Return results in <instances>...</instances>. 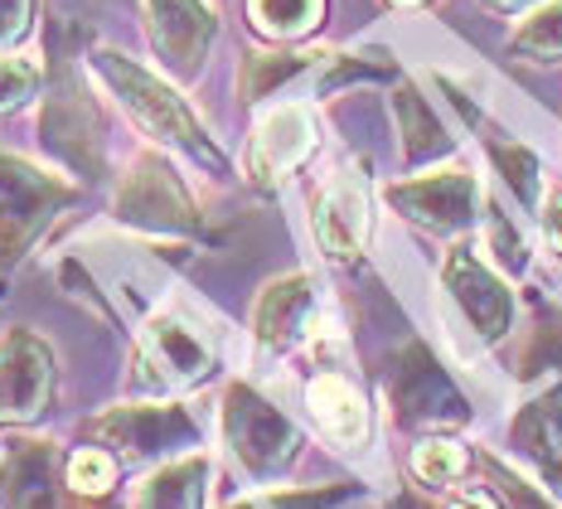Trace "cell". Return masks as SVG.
Instances as JSON below:
<instances>
[{
	"mask_svg": "<svg viewBox=\"0 0 562 509\" xmlns=\"http://www.w3.org/2000/svg\"><path fill=\"white\" fill-rule=\"evenodd\" d=\"M509 49L524 54V58H538V64H553V58H562V0L538 5L533 15L514 30Z\"/></svg>",
	"mask_w": 562,
	"mask_h": 509,
	"instance_id": "cell-24",
	"label": "cell"
},
{
	"mask_svg": "<svg viewBox=\"0 0 562 509\" xmlns=\"http://www.w3.org/2000/svg\"><path fill=\"white\" fill-rule=\"evenodd\" d=\"M204 485H209V456L184 452L156 466L136 485L132 509H204Z\"/></svg>",
	"mask_w": 562,
	"mask_h": 509,
	"instance_id": "cell-20",
	"label": "cell"
},
{
	"mask_svg": "<svg viewBox=\"0 0 562 509\" xmlns=\"http://www.w3.org/2000/svg\"><path fill=\"white\" fill-rule=\"evenodd\" d=\"M355 485H321V490H272V495H257V500H243L233 509H330L339 505Z\"/></svg>",
	"mask_w": 562,
	"mask_h": 509,
	"instance_id": "cell-30",
	"label": "cell"
},
{
	"mask_svg": "<svg viewBox=\"0 0 562 509\" xmlns=\"http://www.w3.org/2000/svg\"><path fill=\"white\" fill-rule=\"evenodd\" d=\"M548 369H562V306L533 296V325L524 330V345L514 354V378L533 384Z\"/></svg>",
	"mask_w": 562,
	"mask_h": 509,
	"instance_id": "cell-22",
	"label": "cell"
},
{
	"mask_svg": "<svg viewBox=\"0 0 562 509\" xmlns=\"http://www.w3.org/2000/svg\"><path fill=\"white\" fill-rule=\"evenodd\" d=\"M311 311H315V291H311L306 272H291V277L267 281L262 296H257V306H252V340H257V350H267V354L291 350L301 335H306Z\"/></svg>",
	"mask_w": 562,
	"mask_h": 509,
	"instance_id": "cell-17",
	"label": "cell"
},
{
	"mask_svg": "<svg viewBox=\"0 0 562 509\" xmlns=\"http://www.w3.org/2000/svg\"><path fill=\"white\" fill-rule=\"evenodd\" d=\"M480 471H485V480H490V490L499 495L509 509H558L548 495H538L529 480L519 476V471H509L505 461H495V456H480Z\"/></svg>",
	"mask_w": 562,
	"mask_h": 509,
	"instance_id": "cell-28",
	"label": "cell"
},
{
	"mask_svg": "<svg viewBox=\"0 0 562 509\" xmlns=\"http://www.w3.org/2000/svg\"><path fill=\"white\" fill-rule=\"evenodd\" d=\"M389 509H441V505H431V500H422V495H417V490H403V495H397V500H393Z\"/></svg>",
	"mask_w": 562,
	"mask_h": 509,
	"instance_id": "cell-35",
	"label": "cell"
},
{
	"mask_svg": "<svg viewBox=\"0 0 562 509\" xmlns=\"http://www.w3.org/2000/svg\"><path fill=\"white\" fill-rule=\"evenodd\" d=\"M92 74H98L102 82H108V92L116 102H122L126 112H132V122L146 132L156 146H170V151H180V156H190L199 161L204 170H214V175H228V161H224V151L209 141L204 132V122L190 112V102L180 98V92L170 88L160 74H150V68H140L132 54H122V49H108V44H98L92 49Z\"/></svg>",
	"mask_w": 562,
	"mask_h": 509,
	"instance_id": "cell-1",
	"label": "cell"
},
{
	"mask_svg": "<svg viewBox=\"0 0 562 509\" xmlns=\"http://www.w3.org/2000/svg\"><path fill=\"white\" fill-rule=\"evenodd\" d=\"M224 442L238 471L257 485L281 480L301 456V432L291 428V418L248 384H233L224 394Z\"/></svg>",
	"mask_w": 562,
	"mask_h": 509,
	"instance_id": "cell-5",
	"label": "cell"
},
{
	"mask_svg": "<svg viewBox=\"0 0 562 509\" xmlns=\"http://www.w3.org/2000/svg\"><path fill=\"white\" fill-rule=\"evenodd\" d=\"M447 509H499V495L490 490V485H471V490H461Z\"/></svg>",
	"mask_w": 562,
	"mask_h": 509,
	"instance_id": "cell-33",
	"label": "cell"
},
{
	"mask_svg": "<svg viewBox=\"0 0 562 509\" xmlns=\"http://www.w3.org/2000/svg\"><path fill=\"white\" fill-rule=\"evenodd\" d=\"M30 20H34V0H0V54L25 40Z\"/></svg>",
	"mask_w": 562,
	"mask_h": 509,
	"instance_id": "cell-32",
	"label": "cell"
},
{
	"mask_svg": "<svg viewBox=\"0 0 562 509\" xmlns=\"http://www.w3.org/2000/svg\"><path fill=\"white\" fill-rule=\"evenodd\" d=\"M112 219L132 233H150V239H199L204 233V214L160 151H140L126 165L112 195Z\"/></svg>",
	"mask_w": 562,
	"mask_h": 509,
	"instance_id": "cell-2",
	"label": "cell"
},
{
	"mask_svg": "<svg viewBox=\"0 0 562 509\" xmlns=\"http://www.w3.org/2000/svg\"><path fill=\"white\" fill-rule=\"evenodd\" d=\"M330 54H311V49H272V54H248L243 58V98L248 102H262L272 92L291 88V82L311 78V74H325Z\"/></svg>",
	"mask_w": 562,
	"mask_h": 509,
	"instance_id": "cell-21",
	"label": "cell"
},
{
	"mask_svg": "<svg viewBox=\"0 0 562 509\" xmlns=\"http://www.w3.org/2000/svg\"><path fill=\"white\" fill-rule=\"evenodd\" d=\"M44 82V68L34 58H15V54H0V112H15L40 92Z\"/></svg>",
	"mask_w": 562,
	"mask_h": 509,
	"instance_id": "cell-29",
	"label": "cell"
},
{
	"mask_svg": "<svg viewBox=\"0 0 562 509\" xmlns=\"http://www.w3.org/2000/svg\"><path fill=\"white\" fill-rule=\"evenodd\" d=\"M393 5H422V0H393Z\"/></svg>",
	"mask_w": 562,
	"mask_h": 509,
	"instance_id": "cell-37",
	"label": "cell"
},
{
	"mask_svg": "<svg viewBox=\"0 0 562 509\" xmlns=\"http://www.w3.org/2000/svg\"><path fill=\"white\" fill-rule=\"evenodd\" d=\"M543 233H548V243L562 253V189L543 204Z\"/></svg>",
	"mask_w": 562,
	"mask_h": 509,
	"instance_id": "cell-34",
	"label": "cell"
},
{
	"mask_svg": "<svg viewBox=\"0 0 562 509\" xmlns=\"http://www.w3.org/2000/svg\"><path fill=\"white\" fill-rule=\"evenodd\" d=\"M54 350L34 330L15 325L0 335V428H30L54 402Z\"/></svg>",
	"mask_w": 562,
	"mask_h": 509,
	"instance_id": "cell-10",
	"label": "cell"
},
{
	"mask_svg": "<svg viewBox=\"0 0 562 509\" xmlns=\"http://www.w3.org/2000/svg\"><path fill=\"white\" fill-rule=\"evenodd\" d=\"M490 253L505 272H524L529 267V243L519 239V229L509 223L505 209H490Z\"/></svg>",
	"mask_w": 562,
	"mask_h": 509,
	"instance_id": "cell-31",
	"label": "cell"
},
{
	"mask_svg": "<svg viewBox=\"0 0 562 509\" xmlns=\"http://www.w3.org/2000/svg\"><path fill=\"white\" fill-rule=\"evenodd\" d=\"M393 117H397V132H403V161L407 165H431V161L451 156V146H456L451 126L441 122L437 108L422 98L413 82H397Z\"/></svg>",
	"mask_w": 562,
	"mask_h": 509,
	"instance_id": "cell-19",
	"label": "cell"
},
{
	"mask_svg": "<svg viewBox=\"0 0 562 509\" xmlns=\"http://www.w3.org/2000/svg\"><path fill=\"white\" fill-rule=\"evenodd\" d=\"M83 436L108 446L122 466H146V461H175L199 446V422L180 402H116L88 418Z\"/></svg>",
	"mask_w": 562,
	"mask_h": 509,
	"instance_id": "cell-4",
	"label": "cell"
},
{
	"mask_svg": "<svg viewBox=\"0 0 562 509\" xmlns=\"http://www.w3.org/2000/svg\"><path fill=\"white\" fill-rule=\"evenodd\" d=\"M311 233L325 257L349 263L369 243V180L359 170H335L311 195Z\"/></svg>",
	"mask_w": 562,
	"mask_h": 509,
	"instance_id": "cell-13",
	"label": "cell"
},
{
	"mask_svg": "<svg viewBox=\"0 0 562 509\" xmlns=\"http://www.w3.org/2000/svg\"><path fill=\"white\" fill-rule=\"evenodd\" d=\"M0 509H108L68 485V461L44 436H20L0 456Z\"/></svg>",
	"mask_w": 562,
	"mask_h": 509,
	"instance_id": "cell-9",
	"label": "cell"
},
{
	"mask_svg": "<svg viewBox=\"0 0 562 509\" xmlns=\"http://www.w3.org/2000/svg\"><path fill=\"white\" fill-rule=\"evenodd\" d=\"M40 141L54 151L83 180L102 175V151H108V126H102L98 108L88 102L83 82L68 68H58L49 82V98H44V117H40Z\"/></svg>",
	"mask_w": 562,
	"mask_h": 509,
	"instance_id": "cell-8",
	"label": "cell"
},
{
	"mask_svg": "<svg viewBox=\"0 0 562 509\" xmlns=\"http://www.w3.org/2000/svg\"><path fill=\"white\" fill-rule=\"evenodd\" d=\"M315 151V117L306 102H277L262 112L248 146V175L257 189H277Z\"/></svg>",
	"mask_w": 562,
	"mask_h": 509,
	"instance_id": "cell-15",
	"label": "cell"
},
{
	"mask_svg": "<svg viewBox=\"0 0 562 509\" xmlns=\"http://www.w3.org/2000/svg\"><path fill=\"white\" fill-rule=\"evenodd\" d=\"M490 10H499V15H514V10H529V5H538V0H485Z\"/></svg>",
	"mask_w": 562,
	"mask_h": 509,
	"instance_id": "cell-36",
	"label": "cell"
},
{
	"mask_svg": "<svg viewBox=\"0 0 562 509\" xmlns=\"http://www.w3.org/2000/svg\"><path fill=\"white\" fill-rule=\"evenodd\" d=\"M116 466H122V461H116L108 446L92 442L78 456H68V485H74L78 495H88V500H108V490L116 485Z\"/></svg>",
	"mask_w": 562,
	"mask_h": 509,
	"instance_id": "cell-27",
	"label": "cell"
},
{
	"mask_svg": "<svg viewBox=\"0 0 562 509\" xmlns=\"http://www.w3.org/2000/svg\"><path fill=\"white\" fill-rule=\"evenodd\" d=\"M465 471H471V456L447 436H427V442L413 446V476L422 485H456Z\"/></svg>",
	"mask_w": 562,
	"mask_h": 509,
	"instance_id": "cell-26",
	"label": "cell"
},
{
	"mask_svg": "<svg viewBox=\"0 0 562 509\" xmlns=\"http://www.w3.org/2000/svg\"><path fill=\"white\" fill-rule=\"evenodd\" d=\"M441 287L456 301V311L465 316V325L475 330V340L495 345L509 335L514 325V291L505 287L495 267H485L471 247H451L447 263H441Z\"/></svg>",
	"mask_w": 562,
	"mask_h": 509,
	"instance_id": "cell-12",
	"label": "cell"
},
{
	"mask_svg": "<svg viewBox=\"0 0 562 509\" xmlns=\"http://www.w3.org/2000/svg\"><path fill=\"white\" fill-rule=\"evenodd\" d=\"M74 199V180H58L44 165L0 151V267H15Z\"/></svg>",
	"mask_w": 562,
	"mask_h": 509,
	"instance_id": "cell-3",
	"label": "cell"
},
{
	"mask_svg": "<svg viewBox=\"0 0 562 509\" xmlns=\"http://www.w3.org/2000/svg\"><path fill=\"white\" fill-rule=\"evenodd\" d=\"M146 20L150 44H156L170 78L190 82L204 74V58L218 40V20L204 0H146Z\"/></svg>",
	"mask_w": 562,
	"mask_h": 509,
	"instance_id": "cell-14",
	"label": "cell"
},
{
	"mask_svg": "<svg viewBox=\"0 0 562 509\" xmlns=\"http://www.w3.org/2000/svg\"><path fill=\"white\" fill-rule=\"evenodd\" d=\"M306 402H311V418L315 428L330 436L335 446H364L369 436V402H364V388L355 378L325 369L306 384Z\"/></svg>",
	"mask_w": 562,
	"mask_h": 509,
	"instance_id": "cell-18",
	"label": "cell"
},
{
	"mask_svg": "<svg viewBox=\"0 0 562 509\" xmlns=\"http://www.w3.org/2000/svg\"><path fill=\"white\" fill-rule=\"evenodd\" d=\"M383 199H389V209H397L407 223H417L427 233H465L480 219V185L461 165L417 175V180H397L383 189Z\"/></svg>",
	"mask_w": 562,
	"mask_h": 509,
	"instance_id": "cell-11",
	"label": "cell"
},
{
	"mask_svg": "<svg viewBox=\"0 0 562 509\" xmlns=\"http://www.w3.org/2000/svg\"><path fill=\"white\" fill-rule=\"evenodd\" d=\"M509 446L538 471L548 490H562V384L524 402L509 422Z\"/></svg>",
	"mask_w": 562,
	"mask_h": 509,
	"instance_id": "cell-16",
	"label": "cell"
},
{
	"mask_svg": "<svg viewBox=\"0 0 562 509\" xmlns=\"http://www.w3.org/2000/svg\"><path fill=\"white\" fill-rule=\"evenodd\" d=\"M490 161H495L499 180L524 209L538 204V156L519 141H490Z\"/></svg>",
	"mask_w": 562,
	"mask_h": 509,
	"instance_id": "cell-25",
	"label": "cell"
},
{
	"mask_svg": "<svg viewBox=\"0 0 562 509\" xmlns=\"http://www.w3.org/2000/svg\"><path fill=\"white\" fill-rule=\"evenodd\" d=\"M218 350L194 321L175 311H160L156 321H146L140 330V350H136V388L150 394H180L194 388L214 374Z\"/></svg>",
	"mask_w": 562,
	"mask_h": 509,
	"instance_id": "cell-7",
	"label": "cell"
},
{
	"mask_svg": "<svg viewBox=\"0 0 562 509\" xmlns=\"http://www.w3.org/2000/svg\"><path fill=\"white\" fill-rule=\"evenodd\" d=\"M325 0H248V20L267 40H301L321 25Z\"/></svg>",
	"mask_w": 562,
	"mask_h": 509,
	"instance_id": "cell-23",
	"label": "cell"
},
{
	"mask_svg": "<svg viewBox=\"0 0 562 509\" xmlns=\"http://www.w3.org/2000/svg\"><path fill=\"white\" fill-rule=\"evenodd\" d=\"M389 408L393 422L407 432H441L471 422V402L441 369V359L422 340H407L389 364Z\"/></svg>",
	"mask_w": 562,
	"mask_h": 509,
	"instance_id": "cell-6",
	"label": "cell"
}]
</instances>
